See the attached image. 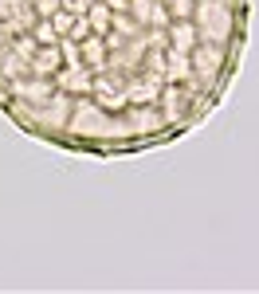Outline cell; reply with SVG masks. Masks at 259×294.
Listing matches in <instances>:
<instances>
[{
  "instance_id": "1",
  "label": "cell",
  "mask_w": 259,
  "mask_h": 294,
  "mask_svg": "<svg viewBox=\"0 0 259 294\" xmlns=\"http://www.w3.org/2000/svg\"><path fill=\"white\" fill-rule=\"evenodd\" d=\"M200 24H208V35H212V40L228 35V12H224V4H220V0L200 4Z\"/></svg>"
},
{
  "instance_id": "2",
  "label": "cell",
  "mask_w": 259,
  "mask_h": 294,
  "mask_svg": "<svg viewBox=\"0 0 259 294\" xmlns=\"http://www.w3.org/2000/svg\"><path fill=\"white\" fill-rule=\"evenodd\" d=\"M91 24H94L98 31L106 28V8H94V12H91Z\"/></svg>"
},
{
  "instance_id": "3",
  "label": "cell",
  "mask_w": 259,
  "mask_h": 294,
  "mask_svg": "<svg viewBox=\"0 0 259 294\" xmlns=\"http://www.w3.org/2000/svg\"><path fill=\"white\" fill-rule=\"evenodd\" d=\"M40 71H55V51H44L40 55Z\"/></svg>"
}]
</instances>
